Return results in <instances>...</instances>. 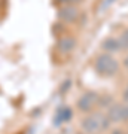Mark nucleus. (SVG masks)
<instances>
[{"label": "nucleus", "mask_w": 128, "mask_h": 134, "mask_svg": "<svg viewBox=\"0 0 128 134\" xmlns=\"http://www.w3.org/2000/svg\"><path fill=\"white\" fill-rule=\"evenodd\" d=\"M73 48H75V42L71 39H63L60 42V49L63 52H70Z\"/></svg>", "instance_id": "20e7f679"}, {"label": "nucleus", "mask_w": 128, "mask_h": 134, "mask_svg": "<svg viewBox=\"0 0 128 134\" xmlns=\"http://www.w3.org/2000/svg\"><path fill=\"white\" fill-rule=\"evenodd\" d=\"M84 128L86 130V131H98V130L104 128L106 127V121L104 118H101V116H90L88 119L84 121Z\"/></svg>", "instance_id": "f03ea898"}, {"label": "nucleus", "mask_w": 128, "mask_h": 134, "mask_svg": "<svg viewBox=\"0 0 128 134\" xmlns=\"http://www.w3.org/2000/svg\"><path fill=\"white\" fill-rule=\"evenodd\" d=\"M58 2H63V3H79L81 0H58Z\"/></svg>", "instance_id": "39448f33"}, {"label": "nucleus", "mask_w": 128, "mask_h": 134, "mask_svg": "<svg viewBox=\"0 0 128 134\" xmlns=\"http://www.w3.org/2000/svg\"><path fill=\"white\" fill-rule=\"evenodd\" d=\"M77 15H79V12L75 6H66L60 10V18L64 21H75L77 18Z\"/></svg>", "instance_id": "7ed1b4c3"}, {"label": "nucleus", "mask_w": 128, "mask_h": 134, "mask_svg": "<svg viewBox=\"0 0 128 134\" xmlns=\"http://www.w3.org/2000/svg\"><path fill=\"white\" fill-rule=\"evenodd\" d=\"M95 67L101 75H113L118 69V63L109 55H101L95 63Z\"/></svg>", "instance_id": "f257e3e1"}]
</instances>
